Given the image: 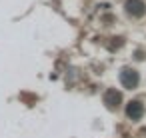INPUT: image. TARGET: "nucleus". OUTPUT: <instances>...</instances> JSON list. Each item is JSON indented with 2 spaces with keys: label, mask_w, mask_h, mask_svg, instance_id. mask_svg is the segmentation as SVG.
<instances>
[{
  "label": "nucleus",
  "mask_w": 146,
  "mask_h": 138,
  "mask_svg": "<svg viewBox=\"0 0 146 138\" xmlns=\"http://www.w3.org/2000/svg\"><path fill=\"white\" fill-rule=\"evenodd\" d=\"M120 82H122V86H124V88L132 90V88H136V86H138L140 76H138V72H136V70H132V68H124V70L120 72Z\"/></svg>",
  "instance_id": "f257e3e1"
},
{
  "label": "nucleus",
  "mask_w": 146,
  "mask_h": 138,
  "mask_svg": "<svg viewBox=\"0 0 146 138\" xmlns=\"http://www.w3.org/2000/svg\"><path fill=\"white\" fill-rule=\"evenodd\" d=\"M142 114H144V104H142V102L132 100V102L126 104V116H128L130 120H140Z\"/></svg>",
  "instance_id": "f03ea898"
},
{
  "label": "nucleus",
  "mask_w": 146,
  "mask_h": 138,
  "mask_svg": "<svg viewBox=\"0 0 146 138\" xmlns=\"http://www.w3.org/2000/svg\"><path fill=\"white\" fill-rule=\"evenodd\" d=\"M126 12L130 14V16H142L144 12H146V4L142 2V0H128L126 2Z\"/></svg>",
  "instance_id": "7ed1b4c3"
},
{
  "label": "nucleus",
  "mask_w": 146,
  "mask_h": 138,
  "mask_svg": "<svg viewBox=\"0 0 146 138\" xmlns=\"http://www.w3.org/2000/svg\"><path fill=\"white\" fill-rule=\"evenodd\" d=\"M120 102H122V96H120V92H118V90L110 88V90H106V92H104V104H106L108 108H116Z\"/></svg>",
  "instance_id": "20e7f679"
}]
</instances>
